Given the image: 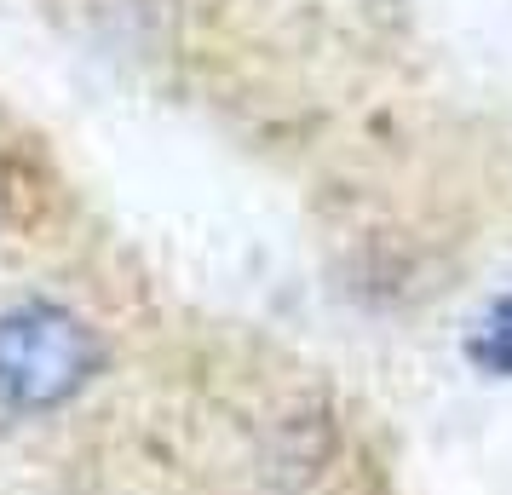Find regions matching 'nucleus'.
Wrapping results in <instances>:
<instances>
[{
  "label": "nucleus",
  "instance_id": "obj_1",
  "mask_svg": "<svg viewBox=\"0 0 512 495\" xmlns=\"http://www.w3.org/2000/svg\"><path fill=\"white\" fill-rule=\"evenodd\" d=\"M110 375V334L64 294L29 288L0 300V426H70Z\"/></svg>",
  "mask_w": 512,
  "mask_h": 495
},
{
  "label": "nucleus",
  "instance_id": "obj_2",
  "mask_svg": "<svg viewBox=\"0 0 512 495\" xmlns=\"http://www.w3.org/2000/svg\"><path fill=\"white\" fill-rule=\"evenodd\" d=\"M6 190V185H0ZM0 242H6V196H0Z\"/></svg>",
  "mask_w": 512,
  "mask_h": 495
}]
</instances>
